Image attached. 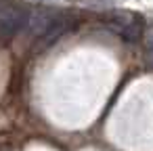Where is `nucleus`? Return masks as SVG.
Instances as JSON below:
<instances>
[{"instance_id":"7ed1b4c3","label":"nucleus","mask_w":153,"mask_h":151,"mask_svg":"<svg viewBox=\"0 0 153 151\" xmlns=\"http://www.w3.org/2000/svg\"><path fill=\"white\" fill-rule=\"evenodd\" d=\"M113 23H115L120 36L124 40H128V42H136V40H140L145 36V23L136 15H128L126 19L124 17H115Z\"/></svg>"},{"instance_id":"f257e3e1","label":"nucleus","mask_w":153,"mask_h":151,"mask_svg":"<svg viewBox=\"0 0 153 151\" xmlns=\"http://www.w3.org/2000/svg\"><path fill=\"white\" fill-rule=\"evenodd\" d=\"M30 13L19 7H0V38H11L27 28Z\"/></svg>"},{"instance_id":"20e7f679","label":"nucleus","mask_w":153,"mask_h":151,"mask_svg":"<svg viewBox=\"0 0 153 151\" xmlns=\"http://www.w3.org/2000/svg\"><path fill=\"white\" fill-rule=\"evenodd\" d=\"M53 13L51 11H46V9H40V11H34V13H30V21H27V30L38 38L51 23H53Z\"/></svg>"},{"instance_id":"39448f33","label":"nucleus","mask_w":153,"mask_h":151,"mask_svg":"<svg viewBox=\"0 0 153 151\" xmlns=\"http://www.w3.org/2000/svg\"><path fill=\"white\" fill-rule=\"evenodd\" d=\"M145 55H147V63L153 65V25L145 30Z\"/></svg>"},{"instance_id":"f03ea898","label":"nucleus","mask_w":153,"mask_h":151,"mask_svg":"<svg viewBox=\"0 0 153 151\" xmlns=\"http://www.w3.org/2000/svg\"><path fill=\"white\" fill-rule=\"evenodd\" d=\"M67 30H69V19H67V17H57V19H53V23L38 36V40H36V44H34V51H36V53H44V51L53 48V46L67 34Z\"/></svg>"}]
</instances>
